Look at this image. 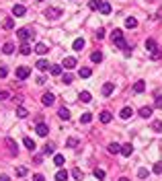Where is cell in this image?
<instances>
[{
    "label": "cell",
    "instance_id": "cell-1",
    "mask_svg": "<svg viewBox=\"0 0 162 181\" xmlns=\"http://www.w3.org/2000/svg\"><path fill=\"white\" fill-rule=\"evenodd\" d=\"M17 35H19V39L21 41H29V39H31V37H33V33H31V29H19V31H17Z\"/></svg>",
    "mask_w": 162,
    "mask_h": 181
},
{
    "label": "cell",
    "instance_id": "cell-2",
    "mask_svg": "<svg viewBox=\"0 0 162 181\" xmlns=\"http://www.w3.org/2000/svg\"><path fill=\"white\" fill-rule=\"evenodd\" d=\"M29 74H31V70H29L27 66H19V68H17V78H21V80L29 78Z\"/></svg>",
    "mask_w": 162,
    "mask_h": 181
},
{
    "label": "cell",
    "instance_id": "cell-3",
    "mask_svg": "<svg viewBox=\"0 0 162 181\" xmlns=\"http://www.w3.org/2000/svg\"><path fill=\"white\" fill-rule=\"evenodd\" d=\"M66 70H72V68H76V58L74 56H68V58H64V64H62Z\"/></svg>",
    "mask_w": 162,
    "mask_h": 181
},
{
    "label": "cell",
    "instance_id": "cell-4",
    "mask_svg": "<svg viewBox=\"0 0 162 181\" xmlns=\"http://www.w3.org/2000/svg\"><path fill=\"white\" fill-rule=\"evenodd\" d=\"M35 132L39 134V136H43V138H45V136H47V132H49V128L43 124V121H39V124H37V128H35Z\"/></svg>",
    "mask_w": 162,
    "mask_h": 181
},
{
    "label": "cell",
    "instance_id": "cell-5",
    "mask_svg": "<svg viewBox=\"0 0 162 181\" xmlns=\"http://www.w3.org/2000/svg\"><path fill=\"white\" fill-rule=\"evenodd\" d=\"M41 103H43V105H47V107H49V105H54V103H55V97L51 95V93H45V95L41 97Z\"/></svg>",
    "mask_w": 162,
    "mask_h": 181
},
{
    "label": "cell",
    "instance_id": "cell-6",
    "mask_svg": "<svg viewBox=\"0 0 162 181\" xmlns=\"http://www.w3.org/2000/svg\"><path fill=\"white\" fill-rule=\"evenodd\" d=\"M131 115H134V109H131V107H123L121 113H119V117L121 119H129Z\"/></svg>",
    "mask_w": 162,
    "mask_h": 181
},
{
    "label": "cell",
    "instance_id": "cell-7",
    "mask_svg": "<svg viewBox=\"0 0 162 181\" xmlns=\"http://www.w3.org/2000/svg\"><path fill=\"white\" fill-rule=\"evenodd\" d=\"M107 150H109L111 154H119V152H121V146H119L117 142H111V144L107 146Z\"/></svg>",
    "mask_w": 162,
    "mask_h": 181
},
{
    "label": "cell",
    "instance_id": "cell-8",
    "mask_svg": "<svg viewBox=\"0 0 162 181\" xmlns=\"http://www.w3.org/2000/svg\"><path fill=\"white\" fill-rule=\"evenodd\" d=\"M35 52H37L39 56H45L49 49H47V45H45V43H37V45H35Z\"/></svg>",
    "mask_w": 162,
    "mask_h": 181
},
{
    "label": "cell",
    "instance_id": "cell-9",
    "mask_svg": "<svg viewBox=\"0 0 162 181\" xmlns=\"http://www.w3.org/2000/svg\"><path fill=\"white\" fill-rule=\"evenodd\" d=\"M35 66H37V70H41V72H45V70H49V66H51V64H49L47 60H39V62L35 64Z\"/></svg>",
    "mask_w": 162,
    "mask_h": 181
},
{
    "label": "cell",
    "instance_id": "cell-10",
    "mask_svg": "<svg viewBox=\"0 0 162 181\" xmlns=\"http://www.w3.org/2000/svg\"><path fill=\"white\" fill-rule=\"evenodd\" d=\"M13 14L14 17H23V14H25V6H23V4H14L13 6Z\"/></svg>",
    "mask_w": 162,
    "mask_h": 181
},
{
    "label": "cell",
    "instance_id": "cell-11",
    "mask_svg": "<svg viewBox=\"0 0 162 181\" xmlns=\"http://www.w3.org/2000/svg\"><path fill=\"white\" fill-rule=\"evenodd\" d=\"M113 89H115L113 83H105V84H103V95H105V97H107V95H111V93H113Z\"/></svg>",
    "mask_w": 162,
    "mask_h": 181
},
{
    "label": "cell",
    "instance_id": "cell-12",
    "mask_svg": "<svg viewBox=\"0 0 162 181\" xmlns=\"http://www.w3.org/2000/svg\"><path fill=\"white\" fill-rule=\"evenodd\" d=\"M45 14H47L49 19H58V17L62 14V10H60V8H47V13H45Z\"/></svg>",
    "mask_w": 162,
    "mask_h": 181
},
{
    "label": "cell",
    "instance_id": "cell-13",
    "mask_svg": "<svg viewBox=\"0 0 162 181\" xmlns=\"http://www.w3.org/2000/svg\"><path fill=\"white\" fill-rule=\"evenodd\" d=\"M72 48H74L76 52H82V48H84V39H82V37L74 39V43H72Z\"/></svg>",
    "mask_w": 162,
    "mask_h": 181
},
{
    "label": "cell",
    "instance_id": "cell-14",
    "mask_svg": "<svg viewBox=\"0 0 162 181\" xmlns=\"http://www.w3.org/2000/svg\"><path fill=\"white\" fill-rule=\"evenodd\" d=\"M131 152H134V146H131V144H123L121 146V154L123 156H131Z\"/></svg>",
    "mask_w": 162,
    "mask_h": 181
},
{
    "label": "cell",
    "instance_id": "cell-15",
    "mask_svg": "<svg viewBox=\"0 0 162 181\" xmlns=\"http://www.w3.org/2000/svg\"><path fill=\"white\" fill-rule=\"evenodd\" d=\"M4 144L10 148V152H13V154H17V144H14V140H13V138H6V140H4Z\"/></svg>",
    "mask_w": 162,
    "mask_h": 181
},
{
    "label": "cell",
    "instance_id": "cell-16",
    "mask_svg": "<svg viewBox=\"0 0 162 181\" xmlns=\"http://www.w3.org/2000/svg\"><path fill=\"white\" fill-rule=\"evenodd\" d=\"M21 54H23V56H29V54H31V45H29L27 41H23V45H21Z\"/></svg>",
    "mask_w": 162,
    "mask_h": 181
},
{
    "label": "cell",
    "instance_id": "cell-17",
    "mask_svg": "<svg viewBox=\"0 0 162 181\" xmlns=\"http://www.w3.org/2000/svg\"><path fill=\"white\" fill-rule=\"evenodd\" d=\"M49 72H51V76H60L62 74V66L54 64V66H49Z\"/></svg>",
    "mask_w": 162,
    "mask_h": 181
},
{
    "label": "cell",
    "instance_id": "cell-18",
    "mask_svg": "<svg viewBox=\"0 0 162 181\" xmlns=\"http://www.w3.org/2000/svg\"><path fill=\"white\" fill-rule=\"evenodd\" d=\"M78 97H80V101H82V103H90V99H92V97H90V93H88V90H82V93H80V95H78Z\"/></svg>",
    "mask_w": 162,
    "mask_h": 181
},
{
    "label": "cell",
    "instance_id": "cell-19",
    "mask_svg": "<svg viewBox=\"0 0 162 181\" xmlns=\"http://www.w3.org/2000/svg\"><path fill=\"white\" fill-rule=\"evenodd\" d=\"M140 115L148 119L150 115H152V107H148V105H146V107H142V109H140Z\"/></svg>",
    "mask_w": 162,
    "mask_h": 181
},
{
    "label": "cell",
    "instance_id": "cell-20",
    "mask_svg": "<svg viewBox=\"0 0 162 181\" xmlns=\"http://www.w3.org/2000/svg\"><path fill=\"white\" fill-rule=\"evenodd\" d=\"M144 89H146V84H144V80H138V83L134 84V93H144Z\"/></svg>",
    "mask_w": 162,
    "mask_h": 181
},
{
    "label": "cell",
    "instance_id": "cell-21",
    "mask_svg": "<svg viewBox=\"0 0 162 181\" xmlns=\"http://www.w3.org/2000/svg\"><path fill=\"white\" fill-rule=\"evenodd\" d=\"M99 10H101L103 14H109V13H111V4H109V2H101V6H99Z\"/></svg>",
    "mask_w": 162,
    "mask_h": 181
},
{
    "label": "cell",
    "instance_id": "cell-22",
    "mask_svg": "<svg viewBox=\"0 0 162 181\" xmlns=\"http://www.w3.org/2000/svg\"><path fill=\"white\" fill-rule=\"evenodd\" d=\"M90 60H92L95 64H99L103 60V54H101V52H92V54H90Z\"/></svg>",
    "mask_w": 162,
    "mask_h": 181
},
{
    "label": "cell",
    "instance_id": "cell-23",
    "mask_svg": "<svg viewBox=\"0 0 162 181\" xmlns=\"http://www.w3.org/2000/svg\"><path fill=\"white\" fill-rule=\"evenodd\" d=\"M2 52H4L6 56H8V54H13V52H14V43H10V41H8V43H4V48H2Z\"/></svg>",
    "mask_w": 162,
    "mask_h": 181
},
{
    "label": "cell",
    "instance_id": "cell-24",
    "mask_svg": "<svg viewBox=\"0 0 162 181\" xmlns=\"http://www.w3.org/2000/svg\"><path fill=\"white\" fill-rule=\"evenodd\" d=\"M125 25H127L129 29H135L138 27V21H135L134 17H127V19H125Z\"/></svg>",
    "mask_w": 162,
    "mask_h": 181
},
{
    "label": "cell",
    "instance_id": "cell-25",
    "mask_svg": "<svg viewBox=\"0 0 162 181\" xmlns=\"http://www.w3.org/2000/svg\"><path fill=\"white\" fill-rule=\"evenodd\" d=\"M54 150H55V146L51 144V142H47V144L43 146V154H54Z\"/></svg>",
    "mask_w": 162,
    "mask_h": 181
},
{
    "label": "cell",
    "instance_id": "cell-26",
    "mask_svg": "<svg viewBox=\"0 0 162 181\" xmlns=\"http://www.w3.org/2000/svg\"><path fill=\"white\" fill-rule=\"evenodd\" d=\"M58 115H60L62 119H66V121H68V119H70V111H68L66 107H62L60 111H58Z\"/></svg>",
    "mask_w": 162,
    "mask_h": 181
},
{
    "label": "cell",
    "instance_id": "cell-27",
    "mask_svg": "<svg viewBox=\"0 0 162 181\" xmlns=\"http://www.w3.org/2000/svg\"><path fill=\"white\" fill-rule=\"evenodd\" d=\"M68 179V171H58L55 173V181H66Z\"/></svg>",
    "mask_w": 162,
    "mask_h": 181
},
{
    "label": "cell",
    "instance_id": "cell-28",
    "mask_svg": "<svg viewBox=\"0 0 162 181\" xmlns=\"http://www.w3.org/2000/svg\"><path fill=\"white\" fill-rule=\"evenodd\" d=\"M146 49H150V52H156V49H158L154 39H146Z\"/></svg>",
    "mask_w": 162,
    "mask_h": 181
},
{
    "label": "cell",
    "instance_id": "cell-29",
    "mask_svg": "<svg viewBox=\"0 0 162 181\" xmlns=\"http://www.w3.org/2000/svg\"><path fill=\"white\" fill-rule=\"evenodd\" d=\"M123 37V31L121 29H115L113 33H111V39H113V41H117V39H121Z\"/></svg>",
    "mask_w": 162,
    "mask_h": 181
},
{
    "label": "cell",
    "instance_id": "cell-30",
    "mask_svg": "<svg viewBox=\"0 0 162 181\" xmlns=\"http://www.w3.org/2000/svg\"><path fill=\"white\" fill-rule=\"evenodd\" d=\"M90 119H92V113H82L80 115V124H90Z\"/></svg>",
    "mask_w": 162,
    "mask_h": 181
},
{
    "label": "cell",
    "instance_id": "cell-31",
    "mask_svg": "<svg viewBox=\"0 0 162 181\" xmlns=\"http://www.w3.org/2000/svg\"><path fill=\"white\" fill-rule=\"evenodd\" d=\"M23 144H25L29 150H35V148H37V146H35V142H33L31 138H25V140H23Z\"/></svg>",
    "mask_w": 162,
    "mask_h": 181
},
{
    "label": "cell",
    "instance_id": "cell-32",
    "mask_svg": "<svg viewBox=\"0 0 162 181\" xmlns=\"http://www.w3.org/2000/svg\"><path fill=\"white\" fill-rule=\"evenodd\" d=\"M99 117H101L103 124H109V121H111V113H109V111H103L101 115H99Z\"/></svg>",
    "mask_w": 162,
    "mask_h": 181
},
{
    "label": "cell",
    "instance_id": "cell-33",
    "mask_svg": "<svg viewBox=\"0 0 162 181\" xmlns=\"http://www.w3.org/2000/svg\"><path fill=\"white\" fill-rule=\"evenodd\" d=\"M90 74H92L90 68H80V72H78V76H80V78H88Z\"/></svg>",
    "mask_w": 162,
    "mask_h": 181
},
{
    "label": "cell",
    "instance_id": "cell-34",
    "mask_svg": "<svg viewBox=\"0 0 162 181\" xmlns=\"http://www.w3.org/2000/svg\"><path fill=\"white\" fill-rule=\"evenodd\" d=\"M29 113H27V109H25V107H19V109H17V117H21V119H25L27 117Z\"/></svg>",
    "mask_w": 162,
    "mask_h": 181
},
{
    "label": "cell",
    "instance_id": "cell-35",
    "mask_svg": "<svg viewBox=\"0 0 162 181\" xmlns=\"http://www.w3.org/2000/svg\"><path fill=\"white\" fill-rule=\"evenodd\" d=\"M64 160H66V159H64L62 154H55V156H54V163L58 165V167H62V165H64Z\"/></svg>",
    "mask_w": 162,
    "mask_h": 181
},
{
    "label": "cell",
    "instance_id": "cell-36",
    "mask_svg": "<svg viewBox=\"0 0 162 181\" xmlns=\"http://www.w3.org/2000/svg\"><path fill=\"white\" fill-rule=\"evenodd\" d=\"M99 6H101V2H99V0H90V2H88V8H90V10H96Z\"/></svg>",
    "mask_w": 162,
    "mask_h": 181
},
{
    "label": "cell",
    "instance_id": "cell-37",
    "mask_svg": "<svg viewBox=\"0 0 162 181\" xmlns=\"http://www.w3.org/2000/svg\"><path fill=\"white\" fill-rule=\"evenodd\" d=\"M152 130H154V132H160L162 130V121H152Z\"/></svg>",
    "mask_w": 162,
    "mask_h": 181
},
{
    "label": "cell",
    "instance_id": "cell-38",
    "mask_svg": "<svg viewBox=\"0 0 162 181\" xmlns=\"http://www.w3.org/2000/svg\"><path fill=\"white\" fill-rule=\"evenodd\" d=\"M95 177L96 179H105V171L103 169H95Z\"/></svg>",
    "mask_w": 162,
    "mask_h": 181
},
{
    "label": "cell",
    "instance_id": "cell-39",
    "mask_svg": "<svg viewBox=\"0 0 162 181\" xmlns=\"http://www.w3.org/2000/svg\"><path fill=\"white\" fill-rule=\"evenodd\" d=\"M17 175H19V177H25V175H27V167H17Z\"/></svg>",
    "mask_w": 162,
    "mask_h": 181
},
{
    "label": "cell",
    "instance_id": "cell-40",
    "mask_svg": "<svg viewBox=\"0 0 162 181\" xmlns=\"http://www.w3.org/2000/svg\"><path fill=\"white\" fill-rule=\"evenodd\" d=\"M13 27H14V21H13V19H6V21H4V29H8V31H10Z\"/></svg>",
    "mask_w": 162,
    "mask_h": 181
},
{
    "label": "cell",
    "instance_id": "cell-41",
    "mask_svg": "<svg viewBox=\"0 0 162 181\" xmlns=\"http://www.w3.org/2000/svg\"><path fill=\"white\" fill-rule=\"evenodd\" d=\"M138 177H140V179H146V177H148V169H140V171H138Z\"/></svg>",
    "mask_w": 162,
    "mask_h": 181
},
{
    "label": "cell",
    "instance_id": "cell-42",
    "mask_svg": "<svg viewBox=\"0 0 162 181\" xmlns=\"http://www.w3.org/2000/svg\"><path fill=\"white\" fill-rule=\"evenodd\" d=\"M95 37H96V39H103V37H105V29H96V33H95Z\"/></svg>",
    "mask_w": 162,
    "mask_h": 181
},
{
    "label": "cell",
    "instance_id": "cell-43",
    "mask_svg": "<svg viewBox=\"0 0 162 181\" xmlns=\"http://www.w3.org/2000/svg\"><path fill=\"white\" fill-rule=\"evenodd\" d=\"M72 177H74V179H82V171L80 169H74V171H72Z\"/></svg>",
    "mask_w": 162,
    "mask_h": 181
},
{
    "label": "cell",
    "instance_id": "cell-44",
    "mask_svg": "<svg viewBox=\"0 0 162 181\" xmlns=\"http://www.w3.org/2000/svg\"><path fill=\"white\" fill-rule=\"evenodd\" d=\"M66 144H68V146H70V148H74L76 144H78V140H76V138H70V140H68V142H66Z\"/></svg>",
    "mask_w": 162,
    "mask_h": 181
},
{
    "label": "cell",
    "instance_id": "cell-45",
    "mask_svg": "<svg viewBox=\"0 0 162 181\" xmlns=\"http://www.w3.org/2000/svg\"><path fill=\"white\" fill-rule=\"evenodd\" d=\"M154 173H158V175L162 173V163H156L154 165Z\"/></svg>",
    "mask_w": 162,
    "mask_h": 181
},
{
    "label": "cell",
    "instance_id": "cell-46",
    "mask_svg": "<svg viewBox=\"0 0 162 181\" xmlns=\"http://www.w3.org/2000/svg\"><path fill=\"white\" fill-rule=\"evenodd\" d=\"M154 107L162 109V97H156V101H154Z\"/></svg>",
    "mask_w": 162,
    "mask_h": 181
},
{
    "label": "cell",
    "instance_id": "cell-47",
    "mask_svg": "<svg viewBox=\"0 0 162 181\" xmlns=\"http://www.w3.org/2000/svg\"><path fill=\"white\" fill-rule=\"evenodd\" d=\"M6 74H8V70L4 68V66H0V78H4V76H6Z\"/></svg>",
    "mask_w": 162,
    "mask_h": 181
},
{
    "label": "cell",
    "instance_id": "cell-48",
    "mask_svg": "<svg viewBox=\"0 0 162 181\" xmlns=\"http://www.w3.org/2000/svg\"><path fill=\"white\" fill-rule=\"evenodd\" d=\"M33 181H45V177H43V175H39V173H37V175H33Z\"/></svg>",
    "mask_w": 162,
    "mask_h": 181
},
{
    "label": "cell",
    "instance_id": "cell-49",
    "mask_svg": "<svg viewBox=\"0 0 162 181\" xmlns=\"http://www.w3.org/2000/svg\"><path fill=\"white\" fill-rule=\"evenodd\" d=\"M4 99H8V93L6 90H0V101H4Z\"/></svg>",
    "mask_w": 162,
    "mask_h": 181
},
{
    "label": "cell",
    "instance_id": "cell-50",
    "mask_svg": "<svg viewBox=\"0 0 162 181\" xmlns=\"http://www.w3.org/2000/svg\"><path fill=\"white\" fill-rule=\"evenodd\" d=\"M64 83H66V84L72 83V74H66V76H64Z\"/></svg>",
    "mask_w": 162,
    "mask_h": 181
},
{
    "label": "cell",
    "instance_id": "cell-51",
    "mask_svg": "<svg viewBox=\"0 0 162 181\" xmlns=\"http://www.w3.org/2000/svg\"><path fill=\"white\" fill-rule=\"evenodd\" d=\"M162 56V54H160V52H158V49H156V52H152V58H154V60H158V58H160Z\"/></svg>",
    "mask_w": 162,
    "mask_h": 181
},
{
    "label": "cell",
    "instance_id": "cell-52",
    "mask_svg": "<svg viewBox=\"0 0 162 181\" xmlns=\"http://www.w3.org/2000/svg\"><path fill=\"white\" fill-rule=\"evenodd\" d=\"M0 181H10V179H8V175H0Z\"/></svg>",
    "mask_w": 162,
    "mask_h": 181
},
{
    "label": "cell",
    "instance_id": "cell-53",
    "mask_svg": "<svg viewBox=\"0 0 162 181\" xmlns=\"http://www.w3.org/2000/svg\"><path fill=\"white\" fill-rule=\"evenodd\" d=\"M119 181H129V179H127V177H121V179H119Z\"/></svg>",
    "mask_w": 162,
    "mask_h": 181
}]
</instances>
